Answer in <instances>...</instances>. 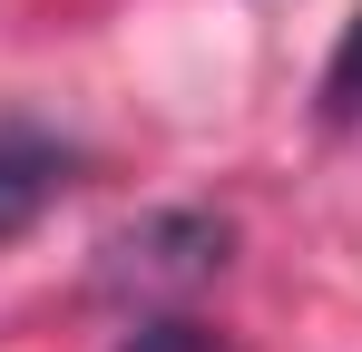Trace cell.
I'll use <instances>...</instances> for the list:
<instances>
[{"mask_svg": "<svg viewBox=\"0 0 362 352\" xmlns=\"http://www.w3.org/2000/svg\"><path fill=\"white\" fill-rule=\"evenodd\" d=\"M226 245H235V225L226 216H206V206H167V216H137L127 235H108L98 245V284L108 293H186L206 284L216 264H226Z\"/></svg>", "mask_w": 362, "mask_h": 352, "instance_id": "6da1fadb", "label": "cell"}, {"mask_svg": "<svg viewBox=\"0 0 362 352\" xmlns=\"http://www.w3.org/2000/svg\"><path fill=\"white\" fill-rule=\"evenodd\" d=\"M59 186H69V147L49 127H30V117H0V245L40 225Z\"/></svg>", "mask_w": 362, "mask_h": 352, "instance_id": "7a4b0ae2", "label": "cell"}, {"mask_svg": "<svg viewBox=\"0 0 362 352\" xmlns=\"http://www.w3.org/2000/svg\"><path fill=\"white\" fill-rule=\"evenodd\" d=\"M323 117H333V127H362V10L343 20V40L323 59Z\"/></svg>", "mask_w": 362, "mask_h": 352, "instance_id": "3957f363", "label": "cell"}, {"mask_svg": "<svg viewBox=\"0 0 362 352\" xmlns=\"http://www.w3.org/2000/svg\"><path fill=\"white\" fill-rule=\"evenodd\" d=\"M127 352H216V333H206V323H186V313H167V323H137Z\"/></svg>", "mask_w": 362, "mask_h": 352, "instance_id": "277c9868", "label": "cell"}]
</instances>
